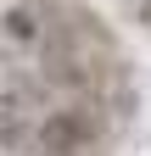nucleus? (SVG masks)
I'll list each match as a JSON object with an SVG mask.
<instances>
[{
    "label": "nucleus",
    "instance_id": "nucleus-1",
    "mask_svg": "<svg viewBox=\"0 0 151 156\" xmlns=\"http://www.w3.org/2000/svg\"><path fill=\"white\" fill-rule=\"evenodd\" d=\"M84 140H90V128H84L73 112H62V117H50V123H45V134H39V156H73Z\"/></svg>",
    "mask_w": 151,
    "mask_h": 156
},
{
    "label": "nucleus",
    "instance_id": "nucleus-2",
    "mask_svg": "<svg viewBox=\"0 0 151 156\" xmlns=\"http://www.w3.org/2000/svg\"><path fill=\"white\" fill-rule=\"evenodd\" d=\"M34 34H39V23L28 17V6H11V11H6V45L17 50V45H23V39H34Z\"/></svg>",
    "mask_w": 151,
    "mask_h": 156
}]
</instances>
